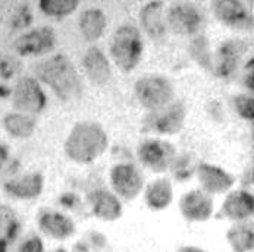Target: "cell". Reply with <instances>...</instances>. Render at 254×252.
Instances as JSON below:
<instances>
[{
    "label": "cell",
    "mask_w": 254,
    "mask_h": 252,
    "mask_svg": "<svg viewBox=\"0 0 254 252\" xmlns=\"http://www.w3.org/2000/svg\"><path fill=\"white\" fill-rule=\"evenodd\" d=\"M37 81L44 82L64 101H72L82 94V81L72 62L65 54L52 56L34 68Z\"/></svg>",
    "instance_id": "6da1fadb"
},
{
    "label": "cell",
    "mask_w": 254,
    "mask_h": 252,
    "mask_svg": "<svg viewBox=\"0 0 254 252\" xmlns=\"http://www.w3.org/2000/svg\"><path fill=\"white\" fill-rule=\"evenodd\" d=\"M108 147V134L102 125L82 120L71 129L65 141V152L75 163L88 164L103 155Z\"/></svg>",
    "instance_id": "7a4b0ae2"
},
{
    "label": "cell",
    "mask_w": 254,
    "mask_h": 252,
    "mask_svg": "<svg viewBox=\"0 0 254 252\" xmlns=\"http://www.w3.org/2000/svg\"><path fill=\"white\" fill-rule=\"evenodd\" d=\"M144 51L141 33L134 25L116 28L110 38V57L122 72H131L140 63Z\"/></svg>",
    "instance_id": "3957f363"
},
{
    "label": "cell",
    "mask_w": 254,
    "mask_h": 252,
    "mask_svg": "<svg viewBox=\"0 0 254 252\" xmlns=\"http://www.w3.org/2000/svg\"><path fill=\"white\" fill-rule=\"evenodd\" d=\"M135 97L140 104L150 111L172 103L175 90L172 82L160 75H145L135 82Z\"/></svg>",
    "instance_id": "277c9868"
},
{
    "label": "cell",
    "mask_w": 254,
    "mask_h": 252,
    "mask_svg": "<svg viewBox=\"0 0 254 252\" xmlns=\"http://www.w3.org/2000/svg\"><path fill=\"white\" fill-rule=\"evenodd\" d=\"M204 18L201 10L188 1L171 4L166 13V24L178 36H195L203 27Z\"/></svg>",
    "instance_id": "5b68a950"
},
{
    "label": "cell",
    "mask_w": 254,
    "mask_h": 252,
    "mask_svg": "<svg viewBox=\"0 0 254 252\" xmlns=\"http://www.w3.org/2000/svg\"><path fill=\"white\" fill-rule=\"evenodd\" d=\"M12 100L15 108L25 114H37L43 111L47 104V97L40 82L31 76H24L16 82L12 93Z\"/></svg>",
    "instance_id": "8992f818"
},
{
    "label": "cell",
    "mask_w": 254,
    "mask_h": 252,
    "mask_svg": "<svg viewBox=\"0 0 254 252\" xmlns=\"http://www.w3.org/2000/svg\"><path fill=\"white\" fill-rule=\"evenodd\" d=\"M110 186L116 197L132 201L141 194L144 188V178L134 164L121 163L113 166L110 170Z\"/></svg>",
    "instance_id": "52a82bcc"
},
{
    "label": "cell",
    "mask_w": 254,
    "mask_h": 252,
    "mask_svg": "<svg viewBox=\"0 0 254 252\" xmlns=\"http://www.w3.org/2000/svg\"><path fill=\"white\" fill-rule=\"evenodd\" d=\"M138 158L147 169L160 173L172 166L175 161L177 150L175 147L162 140H145L138 145Z\"/></svg>",
    "instance_id": "ba28073f"
},
{
    "label": "cell",
    "mask_w": 254,
    "mask_h": 252,
    "mask_svg": "<svg viewBox=\"0 0 254 252\" xmlns=\"http://www.w3.org/2000/svg\"><path fill=\"white\" fill-rule=\"evenodd\" d=\"M185 114L187 111L181 101H172L165 107L151 111L145 119V128L162 135L178 134L184 126Z\"/></svg>",
    "instance_id": "9c48e42d"
},
{
    "label": "cell",
    "mask_w": 254,
    "mask_h": 252,
    "mask_svg": "<svg viewBox=\"0 0 254 252\" xmlns=\"http://www.w3.org/2000/svg\"><path fill=\"white\" fill-rule=\"evenodd\" d=\"M180 211L190 223H204L215 213V202L212 195L201 189H192L184 194L180 200Z\"/></svg>",
    "instance_id": "30bf717a"
},
{
    "label": "cell",
    "mask_w": 254,
    "mask_h": 252,
    "mask_svg": "<svg viewBox=\"0 0 254 252\" xmlns=\"http://www.w3.org/2000/svg\"><path fill=\"white\" fill-rule=\"evenodd\" d=\"M56 46V36L53 28L41 27L15 40L13 47L21 56H40L52 51Z\"/></svg>",
    "instance_id": "8fae6325"
},
{
    "label": "cell",
    "mask_w": 254,
    "mask_h": 252,
    "mask_svg": "<svg viewBox=\"0 0 254 252\" xmlns=\"http://www.w3.org/2000/svg\"><path fill=\"white\" fill-rule=\"evenodd\" d=\"M212 10L223 25L240 30L252 28V15H249L246 4L238 0H216L212 3Z\"/></svg>",
    "instance_id": "7c38bea8"
},
{
    "label": "cell",
    "mask_w": 254,
    "mask_h": 252,
    "mask_svg": "<svg viewBox=\"0 0 254 252\" xmlns=\"http://www.w3.org/2000/svg\"><path fill=\"white\" fill-rule=\"evenodd\" d=\"M247 46L240 40L226 41L220 46L216 54L212 56V68L210 71L218 76L226 78L234 73L238 68L240 57L246 53Z\"/></svg>",
    "instance_id": "4fadbf2b"
},
{
    "label": "cell",
    "mask_w": 254,
    "mask_h": 252,
    "mask_svg": "<svg viewBox=\"0 0 254 252\" xmlns=\"http://www.w3.org/2000/svg\"><path fill=\"white\" fill-rule=\"evenodd\" d=\"M195 175L201 185V191H204L209 195L225 194L235 183V178L231 173L209 163L198 164L195 169Z\"/></svg>",
    "instance_id": "5bb4252c"
},
{
    "label": "cell",
    "mask_w": 254,
    "mask_h": 252,
    "mask_svg": "<svg viewBox=\"0 0 254 252\" xmlns=\"http://www.w3.org/2000/svg\"><path fill=\"white\" fill-rule=\"evenodd\" d=\"M38 229L40 232L55 241H66L72 238L76 227L72 218L56 213V211H44L38 216Z\"/></svg>",
    "instance_id": "9a60e30c"
},
{
    "label": "cell",
    "mask_w": 254,
    "mask_h": 252,
    "mask_svg": "<svg viewBox=\"0 0 254 252\" xmlns=\"http://www.w3.org/2000/svg\"><path fill=\"white\" fill-rule=\"evenodd\" d=\"M254 211V200L253 195L249 191L238 189L228 194L225 198L220 213L222 216L226 217L228 220L234 223H243L247 221L253 216Z\"/></svg>",
    "instance_id": "2e32d148"
},
{
    "label": "cell",
    "mask_w": 254,
    "mask_h": 252,
    "mask_svg": "<svg viewBox=\"0 0 254 252\" xmlns=\"http://www.w3.org/2000/svg\"><path fill=\"white\" fill-rule=\"evenodd\" d=\"M82 66L87 78L94 85H106L112 79V66L106 54L99 47H90L82 56Z\"/></svg>",
    "instance_id": "e0dca14e"
},
{
    "label": "cell",
    "mask_w": 254,
    "mask_h": 252,
    "mask_svg": "<svg viewBox=\"0 0 254 252\" xmlns=\"http://www.w3.org/2000/svg\"><path fill=\"white\" fill-rule=\"evenodd\" d=\"M140 22L151 38H163L168 33L165 3L163 1H150L140 10Z\"/></svg>",
    "instance_id": "ac0fdd59"
},
{
    "label": "cell",
    "mask_w": 254,
    "mask_h": 252,
    "mask_svg": "<svg viewBox=\"0 0 254 252\" xmlns=\"http://www.w3.org/2000/svg\"><path fill=\"white\" fill-rule=\"evenodd\" d=\"M93 214L103 221H116L122 216V204L119 198L109 191H94L88 197Z\"/></svg>",
    "instance_id": "d6986e66"
},
{
    "label": "cell",
    "mask_w": 254,
    "mask_h": 252,
    "mask_svg": "<svg viewBox=\"0 0 254 252\" xmlns=\"http://www.w3.org/2000/svg\"><path fill=\"white\" fill-rule=\"evenodd\" d=\"M4 191L19 200L37 198L43 191V176L40 173H28L21 178L9 179L4 183Z\"/></svg>",
    "instance_id": "ffe728a7"
},
{
    "label": "cell",
    "mask_w": 254,
    "mask_h": 252,
    "mask_svg": "<svg viewBox=\"0 0 254 252\" xmlns=\"http://www.w3.org/2000/svg\"><path fill=\"white\" fill-rule=\"evenodd\" d=\"M145 204L153 211H162L168 208L174 200V188L168 178H159L154 179L144 192Z\"/></svg>",
    "instance_id": "44dd1931"
},
{
    "label": "cell",
    "mask_w": 254,
    "mask_h": 252,
    "mask_svg": "<svg viewBox=\"0 0 254 252\" xmlns=\"http://www.w3.org/2000/svg\"><path fill=\"white\" fill-rule=\"evenodd\" d=\"M108 18L99 7L85 9L79 15V31L87 41H96L105 34Z\"/></svg>",
    "instance_id": "7402d4cb"
},
{
    "label": "cell",
    "mask_w": 254,
    "mask_h": 252,
    "mask_svg": "<svg viewBox=\"0 0 254 252\" xmlns=\"http://www.w3.org/2000/svg\"><path fill=\"white\" fill-rule=\"evenodd\" d=\"M3 128L12 137L18 140L30 138L36 131V119L25 113H7L3 117Z\"/></svg>",
    "instance_id": "603a6c76"
},
{
    "label": "cell",
    "mask_w": 254,
    "mask_h": 252,
    "mask_svg": "<svg viewBox=\"0 0 254 252\" xmlns=\"http://www.w3.org/2000/svg\"><path fill=\"white\" fill-rule=\"evenodd\" d=\"M226 242L232 252H252L254 247L253 226L247 221L234 223L226 232Z\"/></svg>",
    "instance_id": "cb8c5ba5"
},
{
    "label": "cell",
    "mask_w": 254,
    "mask_h": 252,
    "mask_svg": "<svg viewBox=\"0 0 254 252\" xmlns=\"http://www.w3.org/2000/svg\"><path fill=\"white\" fill-rule=\"evenodd\" d=\"M79 6L78 0H41L38 7L47 16L64 18L75 12Z\"/></svg>",
    "instance_id": "d4e9b609"
},
{
    "label": "cell",
    "mask_w": 254,
    "mask_h": 252,
    "mask_svg": "<svg viewBox=\"0 0 254 252\" xmlns=\"http://www.w3.org/2000/svg\"><path fill=\"white\" fill-rule=\"evenodd\" d=\"M190 51H191V56L194 57V60L200 66L210 71V68H212V53H210L207 40L204 37L200 36L194 38L191 46H190Z\"/></svg>",
    "instance_id": "484cf974"
},
{
    "label": "cell",
    "mask_w": 254,
    "mask_h": 252,
    "mask_svg": "<svg viewBox=\"0 0 254 252\" xmlns=\"http://www.w3.org/2000/svg\"><path fill=\"white\" fill-rule=\"evenodd\" d=\"M234 108L237 111V114L244 119V120H253L254 119V100L253 96H247V94H241L234 97L232 100Z\"/></svg>",
    "instance_id": "4316f807"
},
{
    "label": "cell",
    "mask_w": 254,
    "mask_h": 252,
    "mask_svg": "<svg viewBox=\"0 0 254 252\" xmlns=\"http://www.w3.org/2000/svg\"><path fill=\"white\" fill-rule=\"evenodd\" d=\"M16 252H46L44 250V242L40 236L37 235H31L28 238H25L19 247H18V251Z\"/></svg>",
    "instance_id": "83f0119b"
},
{
    "label": "cell",
    "mask_w": 254,
    "mask_h": 252,
    "mask_svg": "<svg viewBox=\"0 0 254 252\" xmlns=\"http://www.w3.org/2000/svg\"><path fill=\"white\" fill-rule=\"evenodd\" d=\"M15 72H16V69H15V60L12 62L9 59H4V60L0 62V75L3 78H10Z\"/></svg>",
    "instance_id": "f1b7e54d"
},
{
    "label": "cell",
    "mask_w": 254,
    "mask_h": 252,
    "mask_svg": "<svg viewBox=\"0 0 254 252\" xmlns=\"http://www.w3.org/2000/svg\"><path fill=\"white\" fill-rule=\"evenodd\" d=\"M7 157H9V150H7V147L0 144V170H1V167H3V164H4V161L7 160Z\"/></svg>",
    "instance_id": "f546056e"
},
{
    "label": "cell",
    "mask_w": 254,
    "mask_h": 252,
    "mask_svg": "<svg viewBox=\"0 0 254 252\" xmlns=\"http://www.w3.org/2000/svg\"><path fill=\"white\" fill-rule=\"evenodd\" d=\"M244 85H246V88L250 90V93H253V71H250V73L246 75V78H244Z\"/></svg>",
    "instance_id": "4dcf8cb0"
},
{
    "label": "cell",
    "mask_w": 254,
    "mask_h": 252,
    "mask_svg": "<svg viewBox=\"0 0 254 252\" xmlns=\"http://www.w3.org/2000/svg\"><path fill=\"white\" fill-rule=\"evenodd\" d=\"M178 252H207L198 247H192V245H187V247H181Z\"/></svg>",
    "instance_id": "1f68e13d"
},
{
    "label": "cell",
    "mask_w": 254,
    "mask_h": 252,
    "mask_svg": "<svg viewBox=\"0 0 254 252\" xmlns=\"http://www.w3.org/2000/svg\"><path fill=\"white\" fill-rule=\"evenodd\" d=\"M53 252H66V251H65L64 248H58V250H55V251H53Z\"/></svg>",
    "instance_id": "d6a6232c"
}]
</instances>
